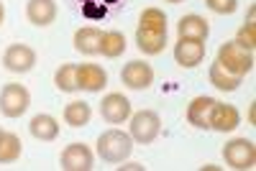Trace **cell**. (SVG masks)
I'll return each mask as SVG.
<instances>
[{"label":"cell","instance_id":"obj_1","mask_svg":"<svg viewBox=\"0 0 256 171\" xmlns=\"http://www.w3.org/2000/svg\"><path fill=\"white\" fill-rule=\"evenodd\" d=\"M136 46L146 56H156L166 46V15L159 8H146L138 15L136 28Z\"/></svg>","mask_w":256,"mask_h":171},{"label":"cell","instance_id":"obj_2","mask_svg":"<svg viewBox=\"0 0 256 171\" xmlns=\"http://www.w3.org/2000/svg\"><path fill=\"white\" fill-rule=\"evenodd\" d=\"M131 151H134V138L120 128H110L98 138V156L108 164H123L131 156Z\"/></svg>","mask_w":256,"mask_h":171},{"label":"cell","instance_id":"obj_3","mask_svg":"<svg viewBox=\"0 0 256 171\" xmlns=\"http://www.w3.org/2000/svg\"><path fill=\"white\" fill-rule=\"evenodd\" d=\"M216 61L226 72L236 74V77H246L254 69V51L241 49L238 44H233V41H226V44H220V49H218Z\"/></svg>","mask_w":256,"mask_h":171},{"label":"cell","instance_id":"obj_4","mask_svg":"<svg viewBox=\"0 0 256 171\" xmlns=\"http://www.w3.org/2000/svg\"><path fill=\"white\" fill-rule=\"evenodd\" d=\"M128 120H131V125H128V136H131L136 143H141V146L154 143L156 136L162 133V118L154 110L131 113V118H128Z\"/></svg>","mask_w":256,"mask_h":171},{"label":"cell","instance_id":"obj_5","mask_svg":"<svg viewBox=\"0 0 256 171\" xmlns=\"http://www.w3.org/2000/svg\"><path fill=\"white\" fill-rule=\"evenodd\" d=\"M31 105V92L18 82H10L0 90V113L6 118H20Z\"/></svg>","mask_w":256,"mask_h":171},{"label":"cell","instance_id":"obj_6","mask_svg":"<svg viewBox=\"0 0 256 171\" xmlns=\"http://www.w3.org/2000/svg\"><path fill=\"white\" fill-rule=\"evenodd\" d=\"M223 159L230 169H254L256 146L248 138H233L223 146Z\"/></svg>","mask_w":256,"mask_h":171},{"label":"cell","instance_id":"obj_7","mask_svg":"<svg viewBox=\"0 0 256 171\" xmlns=\"http://www.w3.org/2000/svg\"><path fill=\"white\" fill-rule=\"evenodd\" d=\"M120 82L126 84L128 90H148L154 84V69H152V64H146L141 59H134V61H128L126 67L120 69Z\"/></svg>","mask_w":256,"mask_h":171},{"label":"cell","instance_id":"obj_8","mask_svg":"<svg viewBox=\"0 0 256 171\" xmlns=\"http://www.w3.org/2000/svg\"><path fill=\"white\" fill-rule=\"evenodd\" d=\"M3 67L13 74H26L36 67V51L28 44H10L3 54Z\"/></svg>","mask_w":256,"mask_h":171},{"label":"cell","instance_id":"obj_9","mask_svg":"<svg viewBox=\"0 0 256 171\" xmlns=\"http://www.w3.org/2000/svg\"><path fill=\"white\" fill-rule=\"evenodd\" d=\"M59 164L64 171H90L95 166V154L90 151V146L84 143H70L62 151Z\"/></svg>","mask_w":256,"mask_h":171},{"label":"cell","instance_id":"obj_10","mask_svg":"<svg viewBox=\"0 0 256 171\" xmlns=\"http://www.w3.org/2000/svg\"><path fill=\"white\" fill-rule=\"evenodd\" d=\"M131 102H128L126 95L120 92H110V95H105L102 102H100V115L105 123H110V125H120L126 123L128 118H131Z\"/></svg>","mask_w":256,"mask_h":171},{"label":"cell","instance_id":"obj_11","mask_svg":"<svg viewBox=\"0 0 256 171\" xmlns=\"http://www.w3.org/2000/svg\"><path fill=\"white\" fill-rule=\"evenodd\" d=\"M205 59V41L198 38H177L174 44V61L182 69H195Z\"/></svg>","mask_w":256,"mask_h":171},{"label":"cell","instance_id":"obj_12","mask_svg":"<svg viewBox=\"0 0 256 171\" xmlns=\"http://www.w3.org/2000/svg\"><path fill=\"white\" fill-rule=\"evenodd\" d=\"M241 123V115L238 110L233 108V105L228 102H218L212 105V110H210V131H216V133H230V131H236Z\"/></svg>","mask_w":256,"mask_h":171},{"label":"cell","instance_id":"obj_13","mask_svg":"<svg viewBox=\"0 0 256 171\" xmlns=\"http://www.w3.org/2000/svg\"><path fill=\"white\" fill-rule=\"evenodd\" d=\"M108 84V74L98 64H77V90L100 92Z\"/></svg>","mask_w":256,"mask_h":171},{"label":"cell","instance_id":"obj_14","mask_svg":"<svg viewBox=\"0 0 256 171\" xmlns=\"http://www.w3.org/2000/svg\"><path fill=\"white\" fill-rule=\"evenodd\" d=\"M216 105V97H208V95H198L187 105V123L200 128V131H210V110Z\"/></svg>","mask_w":256,"mask_h":171},{"label":"cell","instance_id":"obj_15","mask_svg":"<svg viewBox=\"0 0 256 171\" xmlns=\"http://www.w3.org/2000/svg\"><path fill=\"white\" fill-rule=\"evenodd\" d=\"M26 18L38 28L52 26L56 20V0H28L26 3Z\"/></svg>","mask_w":256,"mask_h":171},{"label":"cell","instance_id":"obj_16","mask_svg":"<svg viewBox=\"0 0 256 171\" xmlns=\"http://www.w3.org/2000/svg\"><path fill=\"white\" fill-rule=\"evenodd\" d=\"M177 36L180 38H198V41H208L210 36V26L208 20L198 13H190V15H182L180 23H177Z\"/></svg>","mask_w":256,"mask_h":171},{"label":"cell","instance_id":"obj_17","mask_svg":"<svg viewBox=\"0 0 256 171\" xmlns=\"http://www.w3.org/2000/svg\"><path fill=\"white\" fill-rule=\"evenodd\" d=\"M100 38H102V31L95 28V26H82L74 31V38H72V44L80 54L84 56H95L100 54Z\"/></svg>","mask_w":256,"mask_h":171},{"label":"cell","instance_id":"obj_18","mask_svg":"<svg viewBox=\"0 0 256 171\" xmlns=\"http://www.w3.org/2000/svg\"><path fill=\"white\" fill-rule=\"evenodd\" d=\"M28 131H31V136L36 141H44V143L56 141V136H59V120L54 115H49V113H38V115L31 118Z\"/></svg>","mask_w":256,"mask_h":171},{"label":"cell","instance_id":"obj_19","mask_svg":"<svg viewBox=\"0 0 256 171\" xmlns=\"http://www.w3.org/2000/svg\"><path fill=\"white\" fill-rule=\"evenodd\" d=\"M64 123H67L70 128H82V125H88L90 118H92V108L84 100H72L64 105V113H62Z\"/></svg>","mask_w":256,"mask_h":171},{"label":"cell","instance_id":"obj_20","mask_svg":"<svg viewBox=\"0 0 256 171\" xmlns=\"http://www.w3.org/2000/svg\"><path fill=\"white\" fill-rule=\"evenodd\" d=\"M208 77H210V84H212V87L220 90V92H236V90L241 87V79H244V77H236V74L226 72L218 61H212V64H210Z\"/></svg>","mask_w":256,"mask_h":171},{"label":"cell","instance_id":"obj_21","mask_svg":"<svg viewBox=\"0 0 256 171\" xmlns=\"http://www.w3.org/2000/svg\"><path fill=\"white\" fill-rule=\"evenodd\" d=\"M24 154V143L16 133H0V164H13Z\"/></svg>","mask_w":256,"mask_h":171},{"label":"cell","instance_id":"obj_22","mask_svg":"<svg viewBox=\"0 0 256 171\" xmlns=\"http://www.w3.org/2000/svg\"><path fill=\"white\" fill-rule=\"evenodd\" d=\"M126 51V36L120 31H105L100 38V54L105 59H118Z\"/></svg>","mask_w":256,"mask_h":171},{"label":"cell","instance_id":"obj_23","mask_svg":"<svg viewBox=\"0 0 256 171\" xmlns=\"http://www.w3.org/2000/svg\"><path fill=\"white\" fill-rule=\"evenodd\" d=\"M54 84L59 92H77V64H62V67L54 72Z\"/></svg>","mask_w":256,"mask_h":171},{"label":"cell","instance_id":"obj_24","mask_svg":"<svg viewBox=\"0 0 256 171\" xmlns=\"http://www.w3.org/2000/svg\"><path fill=\"white\" fill-rule=\"evenodd\" d=\"M233 44H238L241 49L246 51H254L256 49V26L254 23H244L238 31H236V41Z\"/></svg>","mask_w":256,"mask_h":171},{"label":"cell","instance_id":"obj_25","mask_svg":"<svg viewBox=\"0 0 256 171\" xmlns=\"http://www.w3.org/2000/svg\"><path fill=\"white\" fill-rule=\"evenodd\" d=\"M205 5L218 15H230V13H236L238 0H205Z\"/></svg>","mask_w":256,"mask_h":171},{"label":"cell","instance_id":"obj_26","mask_svg":"<svg viewBox=\"0 0 256 171\" xmlns=\"http://www.w3.org/2000/svg\"><path fill=\"white\" fill-rule=\"evenodd\" d=\"M246 118H248V125H254V123H256V105H254V102L248 105V115H246Z\"/></svg>","mask_w":256,"mask_h":171},{"label":"cell","instance_id":"obj_27","mask_svg":"<svg viewBox=\"0 0 256 171\" xmlns=\"http://www.w3.org/2000/svg\"><path fill=\"white\" fill-rule=\"evenodd\" d=\"M120 169H126V171H141L144 166H141V164H123Z\"/></svg>","mask_w":256,"mask_h":171},{"label":"cell","instance_id":"obj_28","mask_svg":"<svg viewBox=\"0 0 256 171\" xmlns=\"http://www.w3.org/2000/svg\"><path fill=\"white\" fill-rule=\"evenodd\" d=\"M254 18H256V8L251 5V8H248V15H246V20H244V23H254Z\"/></svg>","mask_w":256,"mask_h":171},{"label":"cell","instance_id":"obj_29","mask_svg":"<svg viewBox=\"0 0 256 171\" xmlns=\"http://www.w3.org/2000/svg\"><path fill=\"white\" fill-rule=\"evenodd\" d=\"M3 20H6V5L0 3V26H3Z\"/></svg>","mask_w":256,"mask_h":171},{"label":"cell","instance_id":"obj_30","mask_svg":"<svg viewBox=\"0 0 256 171\" xmlns=\"http://www.w3.org/2000/svg\"><path fill=\"white\" fill-rule=\"evenodd\" d=\"M164 3H174L177 5V3H184V0H164Z\"/></svg>","mask_w":256,"mask_h":171},{"label":"cell","instance_id":"obj_31","mask_svg":"<svg viewBox=\"0 0 256 171\" xmlns=\"http://www.w3.org/2000/svg\"><path fill=\"white\" fill-rule=\"evenodd\" d=\"M0 133H3V131H0Z\"/></svg>","mask_w":256,"mask_h":171}]
</instances>
